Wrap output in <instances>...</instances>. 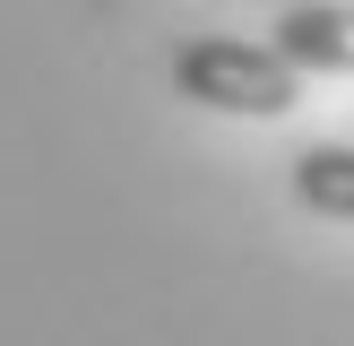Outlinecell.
Segmentation results:
<instances>
[{"label": "cell", "instance_id": "obj_1", "mask_svg": "<svg viewBox=\"0 0 354 346\" xmlns=\"http://www.w3.org/2000/svg\"><path fill=\"white\" fill-rule=\"evenodd\" d=\"M173 86L207 113H242V121H277L303 104V69L277 44H251V35H190L173 52Z\"/></svg>", "mask_w": 354, "mask_h": 346}, {"label": "cell", "instance_id": "obj_2", "mask_svg": "<svg viewBox=\"0 0 354 346\" xmlns=\"http://www.w3.org/2000/svg\"><path fill=\"white\" fill-rule=\"evenodd\" d=\"M277 52L294 69H337L354 78V0H303L277 17Z\"/></svg>", "mask_w": 354, "mask_h": 346}, {"label": "cell", "instance_id": "obj_3", "mask_svg": "<svg viewBox=\"0 0 354 346\" xmlns=\"http://www.w3.org/2000/svg\"><path fill=\"white\" fill-rule=\"evenodd\" d=\"M294 199H303L311 217L354 225V147H303L294 156Z\"/></svg>", "mask_w": 354, "mask_h": 346}]
</instances>
